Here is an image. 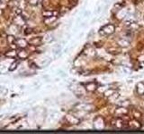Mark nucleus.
I'll return each instance as SVG.
<instances>
[{
	"label": "nucleus",
	"mask_w": 144,
	"mask_h": 134,
	"mask_svg": "<svg viewBox=\"0 0 144 134\" xmlns=\"http://www.w3.org/2000/svg\"><path fill=\"white\" fill-rule=\"evenodd\" d=\"M114 32V26L113 24H106L102 27L100 34L102 35H111Z\"/></svg>",
	"instance_id": "nucleus-1"
},
{
	"label": "nucleus",
	"mask_w": 144,
	"mask_h": 134,
	"mask_svg": "<svg viewBox=\"0 0 144 134\" xmlns=\"http://www.w3.org/2000/svg\"><path fill=\"white\" fill-rule=\"evenodd\" d=\"M94 125H95V128L97 130H102L105 127V122H104V119L100 116L97 117L94 121Z\"/></svg>",
	"instance_id": "nucleus-2"
},
{
	"label": "nucleus",
	"mask_w": 144,
	"mask_h": 134,
	"mask_svg": "<svg viewBox=\"0 0 144 134\" xmlns=\"http://www.w3.org/2000/svg\"><path fill=\"white\" fill-rule=\"evenodd\" d=\"M76 108L78 109V110L87 111V110H91V109L93 108V106H92V105H88V104H85V103H83V104H78V106H76Z\"/></svg>",
	"instance_id": "nucleus-3"
},
{
	"label": "nucleus",
	"mask_w": 144,
	"mask_h": 134,
	"mask_svg": "<svg viewBox=\"0 0 144 134\" xmlns=\"http://www.w3.org/2000/svg\"><path fill=\"white\" fill-rule=\"evenodd\" d=\"M27 43L28 42L24 39H17L15 40V44H16L19 47H22V48H24V47L27 46Z\"/></svg>",
	"instance_id": "nucleus-4"
},
{
	"label": "nucleus",
	"mask_w": 144,
	"mask_h": 134,
	"mask_svg": "<svg viewBox=\"0 0 144 134\" xmlns=\"http://www.w3.org/2000/svg\"><path fill=\"white\" fill-rule=\"evenodd\" d=\"M117 44H118L120 47H129V45H130V41H128V40H126L124 39H121L117 41Z\"/></svg>",
	"instance_id": "nucleus-5"
},
{
	"label": "nucleus",
	"mask_w": 144,
	"mask_h": 134,
	"mask_svg": "<svg viewBox=\"0 0 144 134\" xmlns=\"http://www.w3.org/2000/svg\"><path fill=\"white\" fill-rule=\"evenodd\" d=\"M97 85L95 82H89V83H87L86 85V88L88 91H95V89H97Z\"/></svg>",
	"instance_id": "nucleus-6"
},
{
	"label": "nucleus",
	"mask_w": 144,
	"mask_h": 134,
	"mask_svg": "<svg viewBox=\"0 0 144 134\" xmlns=\"http://www.w3.org/2000/svg\"><path fill=\"white\" fill-rule=\"evenodd\" d=\"M66 119L70 123H72V124H78V122H79V120H78V118L74 117V116H72V115H67Z\"/></svg>",
	"instance_id": "nucleus-7"
},
{
	"label": "nucleus",
	"mask_w": 144,
	"mask_h": 134,
	"mask_svg": "<svg viewBox=\"0 0 144 134\" xmlns=\"http://www.w3.org/2000/svg\"><path fill=\"white\" fill-rule=\"evenodd\" d=\"M17 55H18L21 59L24 60V59H26L28 57V53L26 52V51L23 50V49H20V50L17 52Z\"/></svg>",
	"instance_id": "nucleus-8"
},
{
	"label": "nucleus",
	"mask_w": 144,
	"mask_h": 134,
	"mask_svg": "<svg viewBox=\"0 0 144 134\" xmlns=\"http://www.w3.org/2000/svg\"><path fill=\"white\" fill-rule=\"evenodd\" d=\"M29 43L33 46H38L42 43V39L41 38H33V39L29 40Z\"/></svg>",
	"instance_id": "nucleus-9"
},
{
	"label": "nucleus",
	"mask_w": 144,
	"mask_h": 134,
	"mask_svg": "<svg viewBox=\"0 0 144 134\" xmlns=\"http://www.w3.org/2000/svg\"><path fill=\"white\" fill-rule=\"evenodd\" d=\"M137 91L140 95H144V84L142 82H140L137 85Z\"/></svg>",
	"instance_id": "nucleus-10"
},
{
	"label": "nucleus",
	"mask_w": 144,
	"mask_h": 134,
	"mask_svg": "<svg viewBox=\"0 0 144 134\" xmlns=\"http://www.w3.org/2000/svg\"><path fill=\"white\" fill-rule=\"evenodd\" d=\"M43 15L46 18H49V17H51L53 15V12H51V11H44L43 13Z\"/></svg>",
	"instance_id": "nucleus-11"
},
{
	"label": "nucleus",
	"mask_w": 144,
	"mask_h": 134,
	"mask_svg": "<svg viewBox=\"0 0 144 134\" xmlns=\"http://www.w3.org/2000/svg\"><path fill=\"white\" fill-rule=\"evenodd\" d=\"M53 40V36L51 35V34H48V35L45 36L44 38V41L45 42H51Z\"/></svg>",
	"instance_id": "nucleus-12"
},
{
	"label": "nucleus",
	"mask_w": 144,
	"mask_h": 134,
	"mask_svg": "<svg viewBox=\"0 0 144 134\" xmlns=\"http://www.w3.org/2000/svg\"><path fill=\"white\" fill-rule=\"evenodd\" d=\"M16 55H17V53L15 52V50H11V51H9V52L6 53V55L8 57H15Z\"/></svg>",
	"instance_id": "nucleus-13"
},
{
	"label": "nucleus",
	"mask_w": 144,
	"mask_h": 134,
	"mask_svg": "<svg viewBox=\"0 0 144 134\" xmlns=\"http://www.w3.org/2000/svg\"><path fill=\"white\" fill-rule=\"evenodd\" d=\"M50 62H51V59L46 58V59H44V60L42 61L41 64H42V65H48V64H50Z\"/></svg>",
	"instance_id": "nucleus-14"
},
{
	"label": "nucleus",
	"mask_w": 144,
	"mask_h": 134,
	"mask_svg": "<svg viewBox=\"0 0 144 134\" xmlns=\"http://www.w3.org/2000/svg\"><path fill=\"white\" fill-rule=\"evenodd\" d=\"M17 65H18V63H17V62L13 63V64L10 65V67H9V71H14L15 69H16Z\"/></svg>",
	"instance_id": "nucleus-15"
},
{
	"label": "nucleus",
	"mask_w": 144,
	"mask_h": 134,
	"mask_svg": "<svg viewBox=\"0 0 144 134\" xmlns=\"http://www.w3.org/2000/svg\"><path fill=\"white\" fill-rule=\"evenodd\" d=\"M115 92L114 90H112V89H108L107 91H105V96H106V97H109V96H112V95H114V93Z\"/></svg>",
	"instance_id": "nucleus-16"
},
{
	"label": "nucleus",
	"mask_w": 144,
	"mask_h": 134,
	"mask_svg": "<svg viewBox=\"0 0 144 134\" xmlns=\"http://www.w3.org/2000/svg\"><path fill=\"white\" fill-rule=\"evenodd\" d=\"M7 40H8V42L10 44H13V43H15V39L13 36H8V38H7Z\"/></svg>",
	"instance_id": "nucleus-17"
},
{
	"label": "nucleus",
	"mask_w": 144,
	"mask_h": 134,
	"mask_svg": "<svg viewBox=\"0 0 144 134\" xmlns=\"http://www.w3.org/2000/svg\"><path fill=\"white\" fill-rule=\"evenodd\" d=\"M54 21H56V17H52V16H51V17H49V18H48V19H46V20H45V22H46V23H49V22H54Z\"/></svg>",
	"instance_id": "nucleus-18"
},
{
	"label": "nucleus",
	"mask_w": 144,
	"mask_h": 134,
	"mask_svg": "<svg viewBox=\"0 0 144 134\" xmlns=\"http://www.w3.org/2000/svg\"><path fill=\"white\" fill-rule=\"evenodd\" d=\"M38 1L39 0H29V4L32 5H36L38 4Z\"/></svg>",
	"instance_id": "nucleus-19"
},
{
	"label": "nucleus",
	"mask_w": 144,
	"mask_h": 134,
	"mask_svg": "<svg viewBox=\"0 0 144 134\" xmlns=\"http://www.w3.org/2000/svg\"><path fill=\"white\" fill-rule=\"evenodd\" d=\"M122 72L126 74H130V69H128L127 67H122Z\"/></svg>",
	"instance_id": "nucleus-20"
},
{
	"label": "nucleus",
	"mask_w": 144,
	"mask_h": 134,
	"mask_svg": "<svg viewBox=\"0 0 144 134\" xmlns=\"http://www.w3.org/2000/svg\"><path fill=\"white\" fill-rule=\"evenodd\" d=\"M90 15V12L89 11H85V13H84V16L85 17H87Z\"/></svg>",
	"instance_id": "nucleus-21"
},
{
	"label": "nucleus",
	"mask_w": 144,
	"mask_h": 134,
	"mask_svg": "<svg viewBox=\"0 0 144 134\" xmlns=\"http://www.w3.org/2000/svg\"><path fill=\"white\" fill-rule=\"evenodd\" d=\"M101 11H102V7H101V6H99L98 8H97V13H101Z\"/></svg>",
	"instance_id": "nucleus-22"
},
{
	"label": "nucleus",
	"mask_w": 144,
	"mask_h": 134,
	"mask_svg": "<svg viewBox=\"0 0 144 134\" xmlns=\"http://www.w3.org/2000/svg\"><path fill=\"white\" fill-rule=\"evenodd\" d=\"M140 60L144 61V55H142V56H140Z\"/></svg>",
	"instance_id": "nucleus-23"
},
{
	"label": "nucleus",
	"mask_w": 144,
	"mask_h": 134,
	"mask_svg": "<svg viewBox=\"0 0 144 134\" xmlns=\"http://www.w3.org/2000/svg\"><path fill=\"white\" fill-rule=\"evenodd\" d=\"M81 26H82V27H86V22H83V23H82V24H81Z\"/></svg>",
	"instance_id": "nucleus-24"
},
{
	"label": "nucleus",
	"mask_w": 144,
	"mask_h": 134,
	"mask_svg": "<svg viewBox=\"0 0 144 134\" xmlns=\"http://www.w3.org/2000/svg\"><path fill=\"white\" fill-rule=\"evenodd\" d=\"M0 1H1V0H0Z\"/></svg>",
	"instance_id": "nucleus-25"
}]
</instances>
